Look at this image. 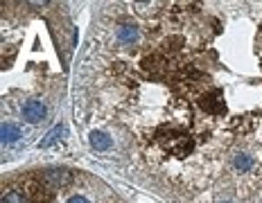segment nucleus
I'll return each instance as SVG.
<instances>
[{"label": "nucleus", "mask_w": 262, "mask_h": 203, "mask_svg": "<svg viewBox=\"0 0 262 203\" xmlns=\"http://www.w3.org/2000/svg\"><path fill=\"white\" fill-rule=\"evenodd\" d=\"M140 41V27L134 23H120L113 27V46L116 48H129Z\"/></svg>", "instance_id": "f257e3e1"}, {"label": "nucleus", "mask_w": 262, "mask_h": 203, "mask_svg": "<svg viewBox=\"0 0 262 203\" xmlns=\"http://www.w3.org/2000/svg\"><path fill=\"white\" fill-rule=\"evenodd\" d=\"M220 203H233V201H220Z\"/></svg>", "instance_id": "6e6552de"}, {"label": "nucleus", "mask_w": 262, "mask_h": 203, "mask_svg": "<svg viewBox=\"0 0 262 203\" xmlns=\"http://www.w3.org/2000/svg\"><path fill=\"white\" fill-rule=\"evenodd\" d=\"M3 203H30V196L20 188H7L3 194Z\"/></svg>", "instance_id": "39448f33"}, {"label": "nucleus", "mask_w": 262, "mask_h": 203, "mask_svg": "<svg viewBox=\"0 0 262 203\" xmlns=\"http://www.w3.org/2000/svg\"><path fill=\"white\" fill-rule=\"evenodd\" d=\"M89 142H91V147H93L95 151H108V149H111V145H113L111 136L102 133V131H91Z\"/></svg>", "instance_id": "20e7f679"}, {"label": "nucleus", "mask_w": 262, "mask_h": 203, "mask_svg": "<svg viewBox=\"0 0 262 203\" xmlns=\"http://www.w3.org/2000/svg\"><path fill=\"white\" fill-rule=\"evenodd\" d=\"M66 133V127H63V124H59V127H54V129H50V133H48L46 136V138H43L41 140V147H43V149H46V147H50L52 145V142H57L59 138H61V136Z\"/></svg>", "instance_id": "0eeeda50"}, {"label": "nucleus", "mask_w": 262, "mask_h": 203, "mask_svg": "<svg viewBox=\"0 0 262 203\" xmlns=\"http://www.w3.org/2000/svg\"><path fill=\"white\" fill-rule=\"evenodd\" d=\"M20 113H23V118L27 120V122L36 124L41 122V120H46V104H43L41 100H27L23 104V108H20Z\"/></svg>", "instance_id": "7ed1b4c3"}, {"label": "nucleus", "mask_w": 262, "mask_h": 203, "mask_svg": "<svg viewBox=\"0 0 262 203\" xmlns=\"http://www.w3.org/2000/svg\"><path fill=\"white\" fill-rule=\"evenodd\" d=\"M233 169L237 174H249L255 169V156L249 149H237L233 153Z\"/></svg>", "instance_id": "f03ea898"}, {"label": "nucleus", "mask_w": 262, "mask_h": 203, "mask_svg": "<svg viewBox=\"0 0 262 203\" xmlns=\"http://www.w3.org/2000/svg\"><path fill=\"white\" fill-rule=\"evenodd\" d=\"M20 138V127L14 122H3V142L5 145H12V142H16Z\"/></svg>", "instance_id": "423d86ee"}]
</instances>
